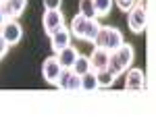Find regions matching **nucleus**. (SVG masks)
Segmentation results:
<instances>
[{"mask_svg":"<svg viewBox=\"0 0 156 137\" xmlns=\"http://www.w3.org/2000/svg\"><path fill=\"white\" fill-rule=\"evenodd\" d=\"M133 4H135V0H117V6H119L121 11H125V12L131 11Z\"/></svg>","mask_w":156,"mask_h":137,"instance_id":"412c9836","label":"nucleus"},{"mask_svg":"<svg viewBox=\"0 0 156 137\" xmlns=\"http://www.w3.org/2000/svg\"><path fill=\"white\" fill-rule=\"evenodd\" d=\"M56 85L60 89H67V91H81V75L73 73L71 69H62V73L58 77V83Z\"/></svg>","mask_w":156,"mask_h":137,"instance_id":"20e7f679","label":"nucleus"},{"mask_svg":"<svg viewBox=\"0 0 156 137\" xmlns=\"http://www.w3.org/2000/svg\"><path fill=\"white\" fill-rule=\"evenodd\" d=\"M60 4H62V0H44L46 11H56V9H60Z\"/></svg>","mask_w":156,"mask_h":137,"instance_id":"aec40b11","label":"nucleus"},{"mask_svg":"<svg viewBox=\"0 0 156 137\" xmlns=\"http://www.w3.org/2000/svg\"><path fill=\"white\" fill-rule=\"evenodd\" d=\"M67 46H71V29L65 27V25H60L54 33H50V48L56 54V52H60Z\"/></svg>","mask_w":156,"mask_h":137,"instance_id":"39448f33","label":"nucleus"},{"mask_svg":"<svg viewBox=\"0 0 156 137\" xmlns=\"http://www.w3.org/2000/svg\"><path fill=\"white\" fill-rule=\"evenodd\" d=\"M108 58H110V52H108L106 48L96 46L94 52H92V56H90V60H92V71H102V69H106Z\"/></svg>","mask_w":156,"mask_h":137,"instance_id":"9b49d317","label":"nucleus"},{"mask_svg":"<svg viewBox=\"0 0 156 137\" xmlns=\"http://www.w3.org/2000/svg\"><path fill=\"white\" fill-rule=\"evenodd\" d=\"M85 25H87V17H83L81 12H77V15H75V17L71 19V25H69V29H71V36H73V37H77V39H83Z\"/></svg>","mask_w":156,"mask_h":137,"instance_id":"ddd939ff","label":"nucleus"},{"mask_svg":"<svg viewBox=\"0 0 156 137\" xmlns=\"http://www.w3.org/2000/svg\"><path fill=\"white\" fill-rule=\"evenodd\" d=\"M0 4H2V0H0Z\"/></svg>","mask_w":156,"mask_h":137,"instance_id":"b1692460","label":"nucleus"},{"mask_svg":"<svg viewBox=\"0 0 156 137\" xmlns=\"http://www.w3.org/2000/svg\"><path fill=\"white\" fill-rule=\"evenodd\" d=\"M42 25H44V31H46L48 36H50V33H54L60 25H65V17H62L60 9H56V11H46V12H44Z\"/></svg>","mask_w":156,"mask_h":137,"instance_id":"6e6552de","label":"nucleus"},{"mask_svg":"<svg viewBox=\"0 0 156 137\" xmlns=\"http://www.w3.org/2000/svg\"><path fill=\"white\" fill-rule=\"evenodd\" d=\"M94 4H96L98 17H106L110 12V9H112V0H94Z\"/></svg>","mask_w":156,"mask_h":137,"instance_id":"6ab92c4d","label":"nucleus"},{"mask_svg":"<svg viewBox=\"0 0 156 137\" xmlns=\"http://www.w3.org/2000/svg\"><path fill=\"white\" fill-rule=\"evenodd\" d=\"M146 85V75L142 69H129L127 77H125V87L131 89V91H140Z\"/></svg>","mask_w":156,"mask_h":137,"instance_id":"9d476101","label":"nucleus"},{"mask_svg":"<svg viewBox=\"0 0 156 137\" xmlns=\"http://www.w3.org/2000/svg\"><path fill=\"white\" fill-rule=\"evenodd\" d=\"M133 48L127 44V42H123V46L119 50H115V52H110V58H108V69L112 71V73L121 75L123 71H127L129 69V64L133 62Z\"/></svg>","mask_w":156,"mask_h":137,"instance_id":"f257e3e1","label":"nucleus"},{"mask_svg":"<svg viewBox=\"0 0 156 137\" xmlns=\"http://www.w3.org/2000/svg\"><path fill=\"white\" fill-rule=\"evenodd\" d=\"M4 23H6V15H4V12H2V9H0V27H2Z\"/></svg>","mask_w":156,"mask_h":137,"instance_id":"5701e85b","label":"nucleus"},{"mask_svg":"<svg viewBox=\"0 0 156 137\" xmlns=\"http://www.w3.org/2000/svg\"><path fill=\"white\" fill-rule=\"evenodd\" d=\"M146 21H148V17H146V0H140L137 6H131L129 17H127V25H129V29L133 33H144Z\"/></svg>","mask_w":156,"mask_h":137,"instance_id":"7ed1b4c3","label":"nucleus"},{"mask_svg":"<svg viewBox=\"0 0 156 137\" xmlns=\"http://www.w3.org/2000/svg\"><path fill=\"white\" fill-rule=\"evenodd\" d=\"M98 73L96 71H87L81 75V91H96L98 89Z\"/></svg>","mask_w":156,"mask_h":137,"instance_id":"4468645a","label":"nucleus"},{"mask_svg":"<svg viewBox=\"0 0 156 137\" xmlns=\"http://www.w3.org/2000/svg\"><path fill=\"white\" fill-rule=\"evenodd\" d=\"M79 12H81L83 17H87V19H98L94 0H79Z\"/></svg>","mask_w":156,"mask_h":137,"instance_id":"a211bd4d","label":"nucleus"},{"mask_svg":"<svg viewBox=\"0 0 156 137\" xmlns=\"http://www.w3.org/2000/svg\"><path fill=\"white\" fill-rule=\"evenodd\" d=\"M94 44L100 46V48H106L108 52H115L123 46V36L117 27H100Z\"/></svg>","mask_w":156,"mask_h":137,"instance_id":"f03ea898","label":"nucleus"},{"mask_svg":"<svg viewBox=\"0 0 156 137\" xmlns=\"http://www.w3.org/2000/svg\"><path fill=\"white\" fill-rule=\"evenodd\" d=\"M100 27L102 25L98 23L96 19H87V25H85V33H83V42H94L98 36V31H100Z\"/></svg>","mask_w":156,"mask_h":137,"instance_id":"f3484780","label":"nucleus"},{"mask_svg":"<svg viewBox=\"0 0 156 137\" xmlns=\"http://www.w3.org/2000/svg\"><path fill=\"white\" fill-rule=\"evenodd\" d=\"M25 6H27V0H2V4H0V9L6 15V19H17V17H21L23 11H25Z\"/></svg>","mask_w":156,"mask_h":137,"instance_id":"1a4fd4ad","label":"nucleus"},{"mask_svg":"<svg viewBox=\"0 0 156 137\" xmlns=\"http://www.w3.org/2000/svg\"><path fill=\"white\" fill-rule=\"evenodd\" d=\"M73 73H77V75H85L87 71H92V60H90V56H77L75 58V62H73V69H71Z\"/></svg>","mask_w":156,"mask_h":137,"instance_id":"2eb2a0df","label":"nucleus"},{"mask_svg":"<svg viewBox=\"0 0 156 137\" xmlns=\"http://www.w3.org/2000/svg\"><path fill=\"white\" fill-rule=\"evenodd\" d=\"M77 56H79V52L73 48V46H67V48L60 50V52H56V58H58L62 69H73V62H75Z\"/></svg>","mask_w":156,"mask_h":137,"instance_id":"f8f14e48","label":"nucleus"},{"mask_svg":"<svg viewBox=\"0 0 156 137\" xmlns=\"http://www.w3.org/2000/svg\"><path fill=\"white\" fill-rule=\"evenodd\" d=\"M6 52H9V42L4 39L2 31H0V58H2V56H6Z\"/></svg>","mask_w":156,"mask_h":137,"instance_id":"4be33fe9","label":"nucleus"},{"mask_svg":"<svg viewBox=\"0 0 156 137\" xmlns=\"http://www.w3.org/2000/svg\"><path fill=\"white\" fill-rule=\"evenodd\" d=\"M0 31H2L4 39L9 42V46L19 44V42H21V37H23V27L17 23L15 19H6V23L0 27Z\"/></svg>","mask_w":156,"mask_h":137,"instance_id":"0eeeda50","label":"nucleus"},{"mask_svg":"<svg viewBox=\"0 0 156 137\" xmlns=\"http://www.w3.org/2000/svg\"><path fill=\"white\" fill-rule=\"evenodd\" d=\"M60 73H62V67H60L56 56H50V58L44 60V64H42V75H44V79L48 81L50 85H56L58 83Z\"/></svg>","mask_w":156,"mask_h":137,"instance_id":"423d86ee","label":"nucleus"},{"mask_svg":"<svg viewBox=\"0 0 156 137\" xmlns=\"http://www.w3.org/2000/svg\"><path fill=\"white\" fill-rule=\"evenodd\" d=\"M96 73H98V85L100 87H110L115 81H117V77H119L117 73H112L108 67L102 69V71H96Z\"/></svg>","mask_w":156,"mask_h":137,"instance_id":"dca6fc26","label":"nucleus"}]
</instances>
